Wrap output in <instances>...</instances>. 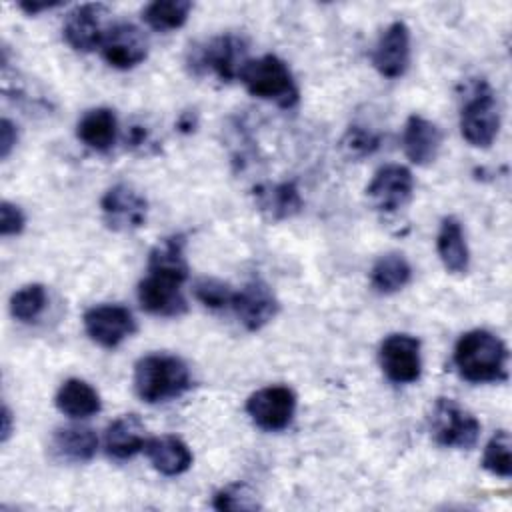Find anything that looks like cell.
<instances>
[{
    "label": "cell",
    "mask_w": 512,
    "mask_h": 512,
    "mask_svg": "<svg viewBox=\"0 0 512 512\" xmlns=\"http://www.w3.org/2000/svg\"><path fill=\"white\" fill-rule=\"evenodd\" d=\"M76 136L96 152H108L118 136V120L114 110L100 106L86 110L76 124Z\"/></svg>",
    "instance_id": "44dd1931"
},
{
    "label": "cell",
    "mask_w": 512,
    "mask_h": 512,
    "mask_svg": "<svg viewBox=\"0 0 512 512\" xmlns=\"http://www.w3.org/2000/svg\"><path fill=\"white\" fill-rule=\"evenodd\" d=\"M372 64L384 78H400L410 66V30L404 22H392L372 50Z\"/></svg>",
    "instance_id": "2e32d148"
},
{
    "label": "cell",
    "mask_w": 512,
    "mask_h": 512,
    "mask_svg": "<svg viewBox=\"0 0 512 512\" xmlns=\"http://www.w3.org/2000/svg\"><path fill=\"white\" fill-rule=\"evenodd\" d=\"M146 446V428L136 414H122L108 424L104 434L106 454L114 460H128Z\"/></svg>",
    "instance_id": "ac0fdd59"
},
{
    "label": "cell",
    "mask_w": 512,
    "mask_h": 512,
    "mask_svg": "<svg viewBox=\"0 0 512 512\" xmlns=\"http://www.w3.org/2000/svg\"><path fill=\"white\" fill-rule=\"evenodd\" d=\"M102 58L118 70H130L146 60L148 38L132 22L112 24L100 44Z\"/></svg>",
    "instance_id": "5bb4252c"
},
{
    "label": "cell",
    "mask_w": 512,
    "mask_h": 512,
    "mask_svg": "<svg viewBox=\"0 0 512 512\" xmlns=\"http://www.w3.org/2000/svg\"><path fill=\"white\" fill-rule=\"evenodd\" d=\"M138 302L148 314L166 318L182 316L188 310V302L182 294V282L150 272L138 284Z\"/></svg>",
    "instance_id": "9a60e30c"
},
{
    "label": "cell",
    "mask_w": 512,
    "mask_h": 512,
    "mask_svg": "<svg viewBox=\"0 0 512 512\" xmlns=\"http://www.w3.org/2000/svg\"><path fill=\"white\" fill-rule=\"evenodd\" d=\"M246 412L252 422L268 432L290 426L296 412V394L284 384H272L256 390L246 400Z\"/></svg>",
    "instance_id": "52a82bcc"
},
{
    "label": "cell",
    "mask_w": 512,
    "mask_h": 512,
    "mask_svg": "<svg viewBox=\"0 0 512 512\" xmlns=\"http://www.w3.org/2000/svg\"><path fill=\"white\" fill-rule=\"evenodd\" d=\"M436 250L444 268L452 274H466L470 264V252L464 238V230L458 218L446 216L436 236Z\"/></svg>",
    "instance_id": "603a6c76"
},
{
    "label": "cell",
    "mask_w": 512,
    "mask_h": 512,
    "mask_svg": "<svg viewBox=\"0 0 512 512\" xmlns=\"http://www.w3.org/2000/svg\"><path fill=\"white\" fill-rule=\"evenodd\" d=\"M412 278L410 262L398 254L388 252L380 256L370 270V284L378 294H394L402 290Z\"/></svg>",
    "instance_id": "484cf974"
},
{
    "label": "cell",
    "mask_w": 512,
    "mask_h": 512,
    "mask_svg": "<svg viewBox=\"0 0 512 512\" xmlns=\"http://www.w3.org/2000/svg\"><path fill=\"white\" fill-rule=\"evenodd\" d=\"M184 248V234H172L162 238L148 254V272L174 278L184 284V280L188 278V262L184 256Z\"/></svg>",
    "instance_id": "7402d4cb"
},
{
    "label": "cell",
    "mask_w": 512,
    "mask_h": 512,
    "mask_svg": "<svg viewBox=\"0 0 512 512\" xmlns=\"http://www.w3.org/2000/svg\"><path fill=\"white\" fill-rule=\"evenodd\" d=\"M342 148L350 158H364L378 150L380 134L364 128V126H350L342 136Z\"/></svg>",
    "instance_id": "4dcf8cb0"
},
{
    "label": "cell",
    "mask_w": 512,
    "mask_h": 512,
    "mask_svg": "<svg viewBox=\"0 0 512 512\" xmlns=\"http://www.w3.org/2000/svg\"><path fill=\"white\" fill-rule=\"evenodd\" d=\"M16 140H18L16 126L8 118H2V122H0V158L2 160H6L10 156Z\"/></svg>",
    "instance_id": "836d02e7"
},
{
    "label": "cell",
    "mask_w": 512,
    "mask_h": 512,
    "mask_svg": "<svg viewBox=\"0 0 512 512\" xmlns=\"http://www.w3.org/2000/svg\"><path fill=\"white\" fill-rule=\"evenodd\" d=\"M216 510H254L258 508L256 496L244 484H230L218 490L212 498Z\"/></svg>",
    "instance_id": "1f68e13d"
},
{
    "label": "cell",
    "mask_w": 512,
    "mask_h": 512,
    "mask_svg": "<svg viewBox=\"0 0 512 512\" xmlns=\"http://www.w3.org/2000/svg\"><path fill=\"white\" fill-rule=\"evenodd\" d=\"M150 134L144 126H130L128 134H126V148L134 150V152H146L144 148L150 146Z\"/></svg>",
    "instance_id": "e575fe53"
},
{
    "label": "cell",
    "mask_w": 512,
    "mask_h": 512,
    "mask_svg": "<svg viewBox=\"0 0 512 512\" xmlns=\"http://www.w3.org/2000/svg\"><path fill=\"white\" fill-rule=\"evenodd\" d=\"M48 304V294L42 284H26L10 298V312L20 322H34Z\"/></svg>",
    "instance_id": "83f0119b"
},
{
    "label": "cell",
    "mask_w": 512,
    "mask_h": 512,
    "mask_svg": "<svg viewBox=\"0 0 512 512\" xmlns=\"http://www.w3.org/2000/svg\"><path fill=\"white\" fill-rule=\"evenodd\" d=\"M144 452L154 470H158L164 476L184 474L192 466V452L188 444L178 436L148 438Z\"/></svg>",
    "instance_id": "ffe728a7"
},
{
    "label": "cell",
    "mask_w": 512,
    "mask_h": 512,
    "mask_svg": "<svg viewBox=\"0 0 512 512\" xmlns=\"http://www.w3.org/2000/svg\"><path fill=\"white\" fill-rule=\"evenodd\" d=\"M84 330L102 348H116L136 332V320L126 306L98 304L84 312Z\"/></svg>",
    "instance_id": "30bf717a"
},
{
    "label": "cell",
    "mask_w": 512,
    "mask_h": 512,
    "mask_svg": "<svg viewBox=\"0 0 512 512\" xmlns=\"http://www.w3.org/2000/svg\"><path fill=\"white\" fill-rule=\"evenodd\" d=\"M510 434L506 430H498L488 440L482 454V468L494 476L510 478L512 474V458H510Z\"/></svg>",
    "instance_id": "f1b7e54d"
},
{
    "label": "cell",
    "mask_w": 512,
    "mask_h": 512,
    "mask_svg": "<svg viewBox=\"0 0 512 512\" xmlns=\"http://www.w3.org/2000/svg\"><path fill=\"white\" fill-rule=\"evenodd\" d=\"M62 6L60 0H44V2H38V0H32V2H18V8L24 10L26 14H38V12H44V10H50V8H58Z\"/></svg>",
    "instance_id": "d590c367"
},
{
    "label": "cell",
    "mask_w": 512,
    "mask_h": 512,
    "mask_svg": "<svg viewBox=\"0 0 512 512\" xmlns=\"http://www.w3.org/2000/svg\"><path fill=\"white\" fill-rule=\"evenodd\" d=\"M190 10L188 0H156L142 10V20L156 32H170L186 24Z\"/></svg>",
    "instance_id": "4316f807"
},
{
    "label": "cell",
    "mask_w": 512,
    "mask_h": 512,
    "mask_svg": "<svg viewBox=\"0 0 512 512\" xmlns=\"http://www.w3.org/2000/svg\"><path fill=\"white\" fill-rule=\"evenodd\" d=\"M58 410L70 418H90L100 412L102 402L96 388L80 378H68L54 398Z\"/></svg>",
    "instance_id": "d4e9b609"
},
{
    "label": "cell",
    "mask_w": 512,
    "mask_h": 512,
    "mask_svg": "<svg viewBox=\"0 0 512 512\" xmlns=\"http://www.w3.org/2000/svg\"><path fill=\"white\" fill-rule=\"evenodd\" d=\"M192 386L186 362L172 354H146L134 366V390L148 402H168Z\"/></svg>",
    "instance_id": "7a4b0ae2"
},
{
    "label": "cell",
    "mask_w": 512,
    "mask_h": 512,
    "mask_svg": "<svg viewBox=\"0 0 512 512\" xmlns=\"http://www.w3.org/2000/svg\"><path fill=\"white\" fill-rule=\"evenodd\" d=\"M194 296L200 304H204L206 308L210 310H222V308H228L232 304V298H234V290L230 284L218 280V278H210V276H204V278H198L194 282Z\"/></svg>",
    "instance_id": "f546056e"
},
{
    "label": "cell",
    "mask_w": 512,
    "mask_h": 512,
    "mask_svg": "<svg viewBox=\"0 0 512 512\" xmlns=\"http://www.w3.org/2000/svg\"><path fill=\"white\" fill-rule=\"evenodd\" d=\"M442 146L440 128L420 114L408 116L402 132V148L410 162L426 166L436 160Z\"/></svg>",
    "instance_id": "e0dca14e"
},
{
    "label": "cell",
    "mask_w": 512,
    "mask_h": 512,
    "mask_svg": "<svg viewBox=\"0 0 512 512\" xmlns=\"http://www.w3.org/2000/svg\"><path fill=\"white\" fill-rule=\"evenodd\" d=\"M462 138L476 148H490L500 132V106L486 80H474L460 108Z\"/></svg>",
    "instance_id": "5b68a950"
},
{
    "label": "cell",
    "mask_w": 512,
    "mask_h": 512,
    "mask_svg": "<svg viewBox=\"0 0 512 512\" xmlns=\"http://www.w3.org/2000/svg\"><path fill=\"white\" fill-rule=\"evenodd\" d=\"M104 224L114 232H132L146 222L148 202L130 184H114L100 200Z\"/></svg>",
    "instance_id": "8fae6325"
},
{
    "label": "cell",
    "mask_w": 512,
    "mask_h": 512,
    "mask_svg": "<svg viewBox=\"0 0 512 512\" xmlns=\"http://www.w3.org/2000/svg\"><path fill=\"white\" fill-rule=\"evenodd\" d=\"M380 366L386 378L394 384H412L420 378L422 358L420 340L410 334H390L378 350Z\"/></svg>",
    "instance_id": "9c48e42d"
},
{
    "label": "cell",
    "mask_w": 512,
    "mask_h": 512,
    "mask_svg": "<svg viewBox=\"0 0 512 512\" xmlns=\"http://www.w3.org/2000/svg\"><path fill=\"white\" fill-rule=\"evenodd\" d=\"M508 348L496 334L476 328L464 332L454 346V366L472 384L506 380Z\"/></svg>",
    "instance_id": "6da1fadb"
},
{
    "label": "cell",
    "mask_w": 512,
    "mask_h": 512,
    "mask_svg": "<svg viewBox=\"0 0 512 512\" xmlns=\"http://www.w3.org/2000/svg\"><path fill=\"white\" fill-rule=\"evenodd\" d=\"M248 42L240 34L212 36L194 44L188 52V68L196 76L212 74L222 82H232L248 62Z\"/></svg>",
    "instance_id": "3957f363"
},
{
    "label": "cell",
    "mask_w": 512,
    "mask_h": 512,
    "mask_svg": "<svg viewBox=\"0 0 512 512\" xmlns=\"http://www.w3.org/2000/svg\"><path fill=\"white\" fill-rule=\"evenodd\" d=\"M108 16L110 10L100 2L76 6L64 18L62 36L66 44L76 52H92L94 48H100L110 28Z\"/></svg>",
    "instance_id": "ba28073f"
},
{
    "label": "cell",
    "mask_w": 512,
    "mask_h": 512,
    "mask_svg": "<svg viewBox=\"0 0 512 512\" xmlns=\"http://www.w3.org/2000/svg\"><path fill=\"white\" fill-rule=\"evenodd\" d=\"M24 224H26L24 212L16 204L4 200L0 204V234L2 236L20 234L24 230Z\"/></svg>",
    "instance_id": "d6a6232c"
},
{
    "label": "cell",
    "mask_w": 512,
    "mask_h": 512,
    "mask_svg": "<svg viewBox=\"0 0 512 512\" xmlns=\"http://www.w3.org/2000/svg\"><path fill=\"white\" fill-rule=\"evenodd\" d=\"M414 190V176L402 164H386L376 170L366 188L368 202L380 212H396L408 204Z\"/></svg>",
    "instance_id": "7c38bea8"
},
{
    "label": "cell",
    "mask_w": 512,
    "mask_h": 512,
    "mask_svg": "<svg viewBox=\"0 0 512 512\" xmlns=\"http://www.w3.org/2000/svg\"><path fill=\"white\" fill-rule=\"evenodd\" d=\"M50 448L64 462H88L98 448V436L88 426H64L52 434Z\"/></svg>",
    "instance_id": "cb8c5ba5"
},
{
    "label": "cell",
    "mask_w": 512,
    "mask_h": 512,
    "mask_svg": "<svg viewBox=\"0 0 512 512\" xmlns=\"http://www.w3.org/2000/svg\"><path fill=\"white\" fill-rule=\"evenodd\" d=\"M230 308L246 330L256 332L278 314L280 304L272 288L262 278H252L234 292Z\"/></svg>",
    "instance_id": "4fadbf2b"
},
{
    "label": "cell",
    "mask_w": 512,
    "mask_h": 512,
    "mask_svg": "<svg viewBox=\"0 0 512 512\" xmlns=\"http://www.w3.org/2000/svg\"><path fill=\"white\" fill-rule=\"evenodd\" d=\"M434 440L446 448L468 450L478 442L480 422L452 398H438L430 412Z\"/></svg>",
    "instance_id": "8992f818"
},
{
    "label": "cell",
    "mask_w": 512,
    "mask_h": 512,
    "mask_svg": "<svg viewBox=\"0 0 512 512\" xmlns=\"http://www.w3.org/2000/svg\"><path fill=\"white\" fill-rule=\"evenodd\" d=\"M254 200L256 208L272 222L292 218L304 206L300 190L294 182L260 184L254 188Z\"/></svg>",
    "instance_id": "d6986e66"
},
{
    "label": "cell",
    "mask_w": 512,
    "mask_h": 512,
    "mask_svg": "<svg viewBox=\"0 0 512 512\" xmlns=\"http://www.w3.org/2000/svg\"><path fill=\"white\" fill-rule=\"evenodd\" d=\"M10 434H12V412L4 404V408H2V434H0V440L6 442L10 438Z\"/></svg>",
    "instance_id": "8d00e7d4"
},
{
    "label": "cell",
    "mask_w": 512,
    "mask_h": 512,
    "mask_svg": "<svg viewBox=\"0 0 512 512\" xmlns=\"http://www.w3.org/2000/svg\"><path fill=\"white\" fill-rule=\"evenodd\" d=\"M240 82L244 88L262 100H270L282 108H292L298 104L300 92L288 64L274 56L264 54L256 60H248L240 70Z\"/></svg>",
    "instance_id": "277c9868"
}]
</instances>
